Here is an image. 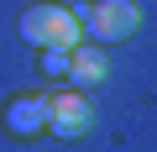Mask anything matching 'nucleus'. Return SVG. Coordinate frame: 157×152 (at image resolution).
<instances>
[{
	"label": "nucleus",
	"instance_id": "f257e3e1",
	"mask_svg": "<svg viewBox=\"0 0 157 152\" xmlns=\"http://www.w3.org/2000/svg\"><path fill=\"white\" fill-rule=\"evenodd\" d=\"M68 11L94 42H126L141 26V6L136 0H94V6H68Z\"/></svg>",
	"mask_w": 157,
	"mask_h": 152
},
{
	"label": "nucleus",
	"instance_id": "f03ea898",
	"mask_svg": "<svg viewBox=\"0 0 157 152\" xmlns=\"http://www.w3.org/2000/svg\"><path fill=\"white\" fill-rule=\"evenodd\" d=\"M21 37L32 47H78L84 42V26L73 21L68 6H32L21 16Z\"/></svg>",
	"mask_w": 157,
	"mask_h": 152
},
{
	"label": "nucleus",
	"instance_id": "7ed1b4c3",
	"mask_svg": "<svg viewBox=\"0 0 157 152\" xmlns=\"http://www.w3.org/2000/svg\"><path fill=\"white\" fill-rule=\"evenodd\" d=\"M89 126H94V110H89L84 95H52L47 100V131L52 136H68L73 142V136H84Z\"/></svg>",
	"mask_w": 157,
	"mask_h": 152
},
{
	"label": "nucleus",
	"instance_id": "20e7f679",
	"mask_svg": "<svg viewBox=\"0 0 157 152\" xmlns=\"http://www.w3.org/2000/svg\"><path fill=\"white\" fill-rule=\"evenodd\" d=\"M6 131H11V136H37V131H47V100H42V95L11 100V105H6Z\"/></svg>",
	"mask_w": 157,
	"mask_h": 152
},
{
	"label": "nucleus",
	"instance_id": "39448f33",
	"mask_svg": "<svg viewBox=\"0 0 157 152\" xmlns=\"http://www.w3.org/2000/svg\"><path fill=\"white\" fill-rule=\"evenodd\" d=\"M100 79H105V58L78 42V47L68 53V84H100Z\"/></svg>",
	"mask_w": 157,
	"mask_h": 152
},
{
	"label": "nucleus",
	"instance_id": "423d86ee",
	"mask_svg": "<svg viewBox=\"0 0 157 152\" xmlns=\"http://www.w3.org/2000/svg\"><path fill=\"white\" fill-rule=\"evenodd\" d=\"M68 53L73 47H42V73L47 79H68Z\"/></svg>",
	"mask_w": 157,
	"mask_h": 152
}]
</instances>
